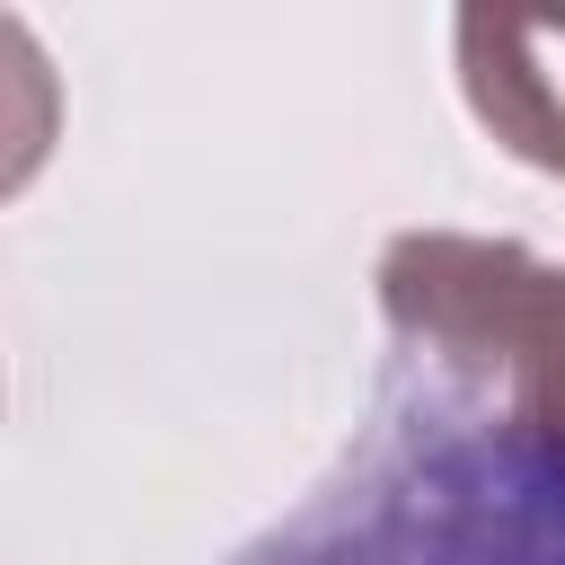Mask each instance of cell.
Segmentation results:
<instances>
[{"instance_id":"1","label":"cell","mask_w":565,"mask_h":565,"mask_svg":"<svg viewBox=\"0 0 565 565\" xmlns=\"http://www.w3.org/2000/svg\"><path fill=\"white\" fill-rule=\"evenodd\" d=\"M238 565H565V468L503 397L397 353L362 450Z\"/></svg>"},{"instance_id":"2","label":"cell","mask_w":565,"mask_h":565,"mask_svg":"<svg viewBox=\"0 0 565 565\" xmlns=\"http://www.w3.org/2000/svg\"><path fill=\"white\" fill-rule=\"evenodd\" d=\"M380 309L406 362L503 397L565 468V265L512 238L406 230L380 256Z\"/></svg>"},{"instance_id":"3","label":"cell","mask_w":565,"mask_h":565,"mask_svg":"<svg viewBox=\"0 0 565 565\" xmlns=\"http://www.w3.org/2000/svg\"><path fill=\"white\" fill-rule=\"evenodd\" d=\"M468 115L521 159L565 177V26L539 18H459Z\"/></svg>"}]
</instances>
